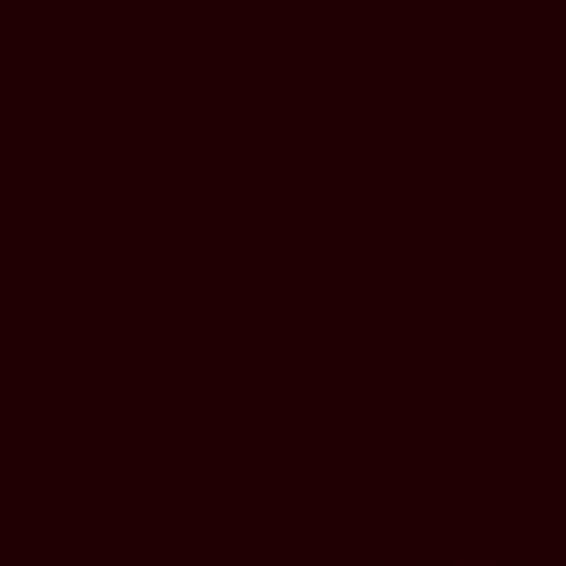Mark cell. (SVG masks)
I'll return each instance as SVG.
<instances>
[{
  "mask_svg": "<svg viewBox=\"0 0 566 566\" xmlns=\"http://www.w3.org/2000/svg\"><path fill=\"white\" fill-rule=\"evenodd\" d=\"M358 566H417V555H358ZM509 566H532V555H509Z\"/></svg>",
  "mask_w": 566,
  "mask_h": 566,
  "instance_id": "6da1fadb",
  "label": "cell"
},
{
  "mask_svg": "<svg viewBox=\"0 0 566 566\" xmlns=\"http://www.w3.org/2000/svg\"><path fill=\"white\" fill-rule=\"evenodd\" d=\"M150 566H174V555H150Z\"/></svg>",
  "mask_w": 566,
  "mask_h": 566,
  "instance_id": "7a4b0ae2",
  "label": "cell"
}]
</instances>
